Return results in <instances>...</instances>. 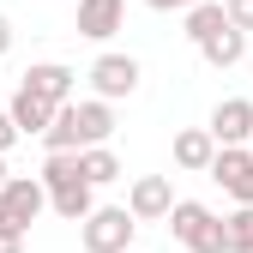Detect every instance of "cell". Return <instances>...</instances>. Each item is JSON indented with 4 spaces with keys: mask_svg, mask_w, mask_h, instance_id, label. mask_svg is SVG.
<instances>
[{
    "mask_svg": "<svg viewBox=\"0 0 253 253\" xmlns=\"http://www.w3.org/2000/svg\"><path fill=\"white\" fill-rule=\"evenodd\" d=\"M223 229H229V253H253V205H235Z\"/></svg>",
    "mask_w": 253,
    "mask_h": 253,
    "instance_id": "e0dca14e",
    "label": "cell"
},
{
    "mask_svg": "<svg viewBox=\"0 0 253 253\" xmlns=\"http://www.w3.org/2000/svg\"><path fill=\"white\" fill-rule=\"evenodd\" d=\"M126 205H133L139 223H169V211H175V187H169V175H139L133 193H126Z\"/></svg>",
    "mask_w": 253,
    "mask_h": 253,
    "instance_id": "ba28073f",
    "label": "cell"
},
{
    "mask_svg": "<svg viewBox=\"0 0 253 253\" xmlns=\"http://www.w3.org/2000/svg\"><path fill=\"white\" fill-rule=\"evenodd\" d=\"M18 139H24V126L12 121V109H0V157H6V151H12Z\"/></svg>",
    "mask_w": 253,
    "mask_h": 253,
    "instance_id": "ac0fdd59",
    "label": "cell"
},
{
    "mask_svg": "<svg viewBox=\"0 0 253 253\" xmlns=\"http://www.w3.org/2000/svg\"><path fill=\"white\" fill-rule=\"evenodd\" d=\"M199 54L211 60L217 73H223V67H241V54H247V30H241V24H223L217 37H205V42H199Z\"/></svg>",
    "mask_w": 253,
    "mask_h": 253,
    "instance_id": "9a60e30c",
    "label": "cell"
},
{
    "mask_svg": "<svg viewBox=\"0 0 253 253\" xmlns=\"http://www.w3.org/2000/svg\"><path fill=\"white\" fill-rule=\"evenodd\" d=\"M126 24V0H79V37H90V42H109L115 30Z\"/></svg>",
    "mask_w": 253,
    "mask_h": 253,
    "instance_id": "8fae6325",
    "label": "cell"
},
{
    "mask_svg": "<svg viewBox=\"0 0 253 253\" xmlns=\"http://www.w3.org/2000/svg\"><path fill=\"white\" fill-rule=\"evenodd\" d=\"M169 229H175V241H181L187 253H229V229H223V217H217L211 205H199V199H175Z\"/></svg>",
    "mask_w": 253,
    "mask_h": 253,
    "instance_id": "3957f363",
    "label": "cell"
},
{
    "mask_svg": "<svg viewBox=\"0 0 253 253\" xmlns=\"http://www.w3.org/2000/svg\"><path fill=\"white\" fill-rule=\"evenodd\" d=\"M6 109H12V121L24 126V139H30V133L42 139L48 126H54V115H60V103H54V97H42V90H30V84H18V90H12V103H6Z\"/></svg>",
    "mask_w": 253,
    "mask_h": 253,
    "instance_id": "9c48e42d",
    "label": "cell"
},
{
    "mask_svg": "<svg viewBox=\"0 0 253 253\" xmlns=\"http://www.w3.org/2000/svg\"><path fill=\"white\" fill-rule=\"evenodd\" d=\"M133 229H139L133 205H97L79 223V241H84V253H126L133 247Z\"/></svg>",
    "mask_w": 253,
    "mask_h": 253,
    "instance_id": "5b68a950",
    "label": "cell"
},
{
    "mask_svg": "<svg viewBox=\"0 0 253 253\" xmlns=\"http://www.w3.org/2000/svg\"><path fill=\"white\" fill-rule=\"evenodd\" d=\"M223 24H235L223 0H199V6H187V12H181V37L199 48V42H205V37H217Z\"/></svg>",
    "mask_w": 253,
    "mask_h": 253,
    "instance_id": "4fadbf2b",
    "label": "cell"
},
{
    "mask_svg": "<svg viewBox=\"0 0 253 253\" xmlns=\"http://www.w3.org/2000/svg\"><path fill=\"white\" fill-rule=\"evenodd\" d=\"M211 181L223 187L235 205H253V145H217Z\"/></svg>",
    "mask_w": 253,
    "mask_h": 253,
    "instance_id": "8992f818",
    "label": "cell"
},
{
    "mask_svg": "<svg viewBox=\"0 0 253 253\" xmlns=\"http://www.w3.org/2000/svg\"><path fill=\"white\" fill-rule=\"evenodd\" d=\"M42 187H48V205L67 217V223H84V217L97 211V181L84 175L79 151H48V163H42Z\"/></svg>",
    "mask_w": 253,
    "mask_h": 253,
    "instance_id": "6da1fadb",
    "label": "cell"
},
{
    "mask_svg": "<svg viewBox=\"0 0 253 253\" xmlns=\"http://www.w3.org/2000/svg\"><path fill=\"white\" fill-rule=\"evenodd\" d=\"M6 181H12V175H6V157H0V187H6Z\"/></svg>",
    "mask_w": 253,
    "mask_h": 253,
    "instance_id": "603a6c76",
    "label": "cell"
},
{
    "mask_svg": "<svg viewBox=\"0 0 253 253\" xmlns=\"http://www.w3.org/2000/svg\"><path fill=\"white\" fill-rule=\"evenodd\" d=\"M73 67L67 60H37V67H30L18 84H30V90H42V97H54V103H73Z\"/></svg>",
    "mask_w": 253,
    "mask_h": 253,
    "instance_id": "5bb4252c",
    "label": "cell"
},
{
    "mask_svg": "<svg viewBox=\"0 0 253 253\" xmlns=\"http://www.w3.org/2000/svg\"><path fill=\"white\" fill-rule=\"evenodd\" d=\"M42 205H48L42 175H12L6 187H0V235H30V223L42 217Z\"/></svg>",
    "mask_w": 253,
    "mask_h": 253,
    "instance_id": "277c9868",
    "label": "cell"
},
{
    "mask_svg": "<svg viewBox=\"0 0 253 253\" xmlns=\"http://www.w3.org/2000/svg\"><path fill=\"white\" fill-rule=\"evenodd\" d=\"M109 133H115L109 97H90V103H60L54 126L42 133V145L48 151H84V145H109Z\"/></svg>",
    "mask_w": 253,
    "mask_h": 253,
    "instance_id": "7a4b0ae2",
    "label": "cell"
},
{
    "mask_svg": "<svg viewBox=\"0 0 253 253\" xmlns=\"http://www.w3.org/2000/svg\"><path fill=\"white\" fill-rule=\"evenodd\" d=\"M175 163L193 169V175H211V163H217V133H211V126H187V133H175Z\"/></svg>",
    "mask_w": 253,
    "mask_h": 253,
    "instance_id": "7c38bea8",
    "label": "cell"
},
{
    "mask_svg": "<svg viewBox=\"0 0 253 253\" xmlns=\"http://www.w3.org/2000/svg\"><path fill=\"white\" fill-rule=\"evenodd\" d=\"M151 12H187V6H199V0H145Z\"/></svg>",
    "mask_w": 253,
    "mask_h": 253,
    "instance_id": "ffe728a7",
    "label": "cell"
},
{
    "mask_svg": "<svg viewBox=\"0 0 253 253\" xmlns=\"http://www.w3.org/2000/svg\"><path fill=\"white\" fill-rule=\"evenodd\" d=\"M6 48H12V18L0 12V54H6Z\"/></svg>",
    "mask_w": 253,
    "mask_h": 253,
    "instance_id": "44dd1931",
    "label": "cell"
},
{
    "mask_svg": "<svg viewBox=\"0 0 253 253\" xmlns=\"http://www.w3.org/2000/svg\"><path fill=\"white\" fill-rule=\"evenodd\" d=\"M79 163H84V175L97 181V187H109V181H121V157H115L109 145H84V151H79Z\"/></svg>",
    "mask_w": 253,
    "mask_h": 253,
    "instance_id": "2e32d148",
    "label": "cell"
},
{
    "mask_svg": "<svg viewBox=\"0 0 253 253\" xmlns=\"http://www.w3.org/2000/svg\"><path fill=\"white\" fill-rule=\"evenodd\" d=\"M211 133H217V145H253V103L247 97H223L211 109Z\"/></svg>",
    "mask_w": 253,
    "mask_h": 253,
    "instance_id": "30bf717a",
    "label": "cell"
},
{
    "mask_svg": "<svg viewBox=\"0 0 253 253\" xmlns=\"http://www.w3.org/2000/svg\"><path fill=\"white\" fill-rule=\"evenodd\" d=\"M90 84H97V97H109V103L133 97L139 90V60L133 54H97L90 60Z\"/></svg>",
    "mask_w": 253,
    "mask_h": 253,
    "instance_id": "52a82bcc",
    "label": "cell"
},
{
    "mask_svg": "<svg viewBox=\"0 0 253 253\" xmlns=\"http://www.w3.org/2000/svg\"><path fill=\"white\" fill-rule=\"evenodd\" d=\"M223 6H229V18H235L241 30H253V0H223Z\"/></svg>",
    "mask_w": 253,
    "mask_h": 253,
    "instance_id": "d6986e66",
    "label": "cell"
},
{
    "mask_svg": "<svg viewBox=\"0 0 253 253\" xmlns=\"http://www.w3.org/2000/svg\"><path fill=\"white\" fill-rule=\"evenodd\" d=\"M0 253H24V235H0Z\"/></svg>",
    "mask_w": 253,
    "mask_h": 253,
    "instance_id": "7402d4cb",
    "label": "cell"
},
{
    "mask_svg": "<svg viewBox=\"0 0 253 253\" xmlns=\"http://www.w3.org/2000/svg\"><path fill=\"white\" fill-rule=\"evenodd\" d=\"M126 253H133V247H126Z\"/></svg>",
    "mask_w": 253,
    "mask_h": 253,
    "instance_id": "cb8c5ba5",
    "label": "cell"
}]
</instances>
